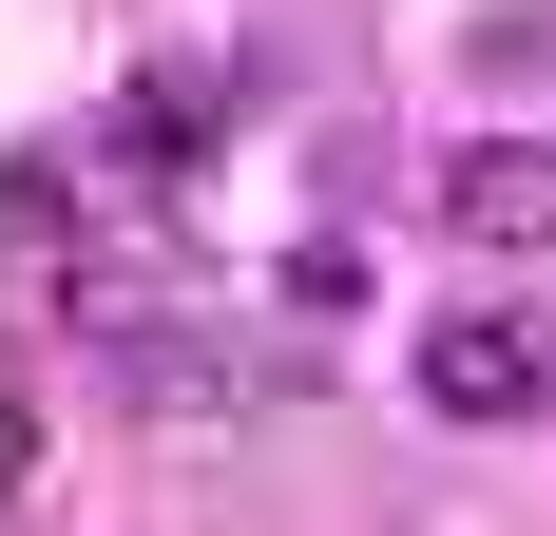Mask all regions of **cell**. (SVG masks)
<instances>
[{
	"mask_svg": "<svg viewBox=\"0 0 556 536\" xmlns=\"http://www.w3.org/2000/svg\"><path fill=\"white\" fill-rule=\"evenodd\" d=\"M442 230H480V250H556V154H538V135H460V154H442Z\"/></svg>",
	"mask_w": 556,
	"mask_h": 536,
	"instance_id": "obj_2",
	"label": "cell"
},
{
	"mask_svg": "<svg viewBox=\"0 0 556 536\" xmlns=\"http://www.w3.org/2000/svg\"><path fill=\"white\" fill-rule=\"evenodd\" d=\"M288 307L327 326V307H365V250H345V230H307V250H288Z\"/></svg>",
	"mask_w": 556,
	"mask_h": 536,
	"instance_id": "obj_5",
	"label": "cell"
},
{
	"mask_svg": "<svg viewBox=\"0 0 556 536\" xmlns=\"http://www.w3.org/2000/svg\"><path fill=\"white\" fill-rule=\"evenodd\" d=\"M422 403L442 422H556V326L538 307H442L422 326Z\"/></svg>",
	"mask_w": 556,
	"mask_h": 536,
	"instance_id": "obj_1",
	"label": "cell"
},
{
	"mask_svg": "<svg viewBox=\"0 0 556 536\" xmlns=\"http://www.w3.org/2000/svg\"><path fill=\"white\" fill-rule=\"evenodd\" d=\"M97 154L135 173V192H192V173H212V77H135V97L97 115Z\"/></svg>",
	"mask_w": 556,
	"mask_h": 536,
	"instance_id": "obj_3",
	"label": "cell"
},
{
	"mask_svg": "<svg viewBox=\"0 0 556 536\" xmlns=\"http://www.w3.org/2000/svg\"><path fill=\"white\" fill-rule=\"evenodd\" d=\"M77 212H97V192H77V154H0V288H20V307L58 288V250H77Z\"/></svg>",
	"mask_w": 556,
	"mask_h": 536,
	"instance_id": "obj_4",
	"label": "cell"
}]
</instances>
